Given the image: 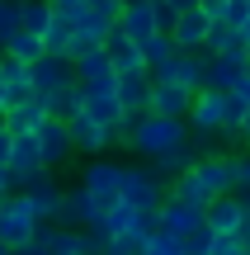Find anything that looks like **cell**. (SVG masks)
<instances>
[{"label":"cell","mask_w":250,"mask_h":255,"mask_svg":"<svg viewBox=\"0 0 250 255\" xmlns=\"http://www.w3.org/2000/svg\"><path fill=\"white\" fill-rule=\"evenodd\" d=\"M123 142H128L137 156H156V151H170V146H184L189 142V123L175 119V114H151V109H142L137 119H132V128H128Z\"/></svg>","instance_id":"1"},{"label":"cell","mask_w":250,"mask_h":255,"mask_svg":"<svg viewBox=\"0 0 250 255\" xmlns=\"http://www.w3.org/2000/svg\"><path fill=\"white\" fill-rule=\"evenodd\" d=\"M28 81H33V95L43 100L47 114H66V90L76 85V66L57 52H43L38 62H28Z\"/></svg>","instance_id":"2"},{"label":"cell","mask_w":250,"mask_h":255,"mask_svg":"<svg viewBox=\"0 0 250 255\" xmlns=\"http://www.w3.org/2000/svg\"><path fill=\"white\" fill-rule=\"evenodd\" d=\"M62 119H66V132H71V146H76L81 156H104L113 142H118V137H113V128L99 123L90 109H81V104H76V109H66Z\"/></svg>","instance_id":"3"},{"label":"cell","mask_w":250,"mask_h":255,"mask_svg":"<svg viewBox=\"0 0 250 255\" xmlns=\"http://www.w3.org/2000/svg\"><path fill=\"white\" fill-rule=\"evenodd\" d=\"M184 123L194 128L198 137H222V123H227V90H217V85H203V90H194Z\"/></svg>","instance_id":"4"},{"label":"cell","mask_w":250,"mask_h":255,"mask_svg":"<svg viewBox=\"0 0 250 255\" xmlns=\"http://www.w3.org/2000/svg\"><path fill=\"white\" fill-rule=\"evenodd\" d=\"M33 232H38L33 208L24 203V194H19V189H9L5 199H0V246H5V251H19Z\"/></svg>","instance_id":"5"},{"label":"cell","mask_w":250,"mask_h":255,"mask_svg":"<svg viewBox=\"0 0 250 255\" xmlns=\"http://www.w3.org/2000/svg\"><path fill=\"white\" fill-rule=\"evenodd\" d=\"M81 184L90 189L94 208H109V203L123 199V165H118V161H104V156H94V161L81 170Z\"/></svg>","instance_id":"6"},{"label":"cell","mask_w":250,"mask_h":255,"mask_svg":"<svg viewBox=\"0 0 250 255\" xmlns=\"http://www.w3.org/2000/svg\"><path fill=\"white\" fill-rule=\"evenodd\" d=\"M19 194H24V203L33 208L38 222H57V208H62V184L52 180V170H33L24 184H19Z\"/></svg>","instance_id":"7"},{"label":"cell","mask_w":250,"mask_h":255,"mask_svg":"<svg viewBox=\"0 0 250 255\" xmlns=\"http://www.w3.org/2000/svg\"><path fill=\"white\" fill-rule=\"evenodd\" d=\"M33 137H38V156H43L47 170H57V165H66V161L76 156L71 132H66V119H62V114H47V119L33 128Z\"/></svg>","instance_id":"8"},{"label":"cell","mask_w":250,"mask_h":255,"mask_svg":"<svg viewBox=\"0 0 250 255\" xmlns=\"http://www.w3.org/2000/svg\"><path fill=\"white\" fill-rule=\"evenodd\" d=\"M123 199L137 203V208H161L166 180H161L151 165H123Z\"/></svg>","instance_id":"9"},{"label":"cell","mask_w":250,"mask_h":255,"mask_svg":"<svg viewBox=\"0 0 250 255\" xmlns=\"http://www.w3.org/2000/svg\"><path fill=\"white\" fill-rule=\"evenodd\" d=\"M5 170H9V184H24L33 170H43V156H38V137L33 132H9V161H5Z\"/></svg>","instance_id":"10"},{"label":"cell","mask_w":250,"mask_h":255,"mask_svg":"<svg viewBox=\"0 0 250 255\" xmlns=\"http://www.w3.org/2000/svg\"><path fill=\"white\" fill-rule=\"evenodd\" d=\"M81 109H90L99 123L118 128L128 119V109L118 104V95H113V81H94V85H81Z\"/></svg>","instance_id":"11"},{"label":"cell","mask_w":250,"mask_h":255,"mask_svg":"<svg viewBox=\"0 0 250 255\" xmlns=\"http://www.w3.org/2000/svg\"><path fill=\"white\" fill-rule=\"evenodd\" d=\"M94 218H99V208H94L90 189H85L81 180H76L71 189H62V208H57V222H62V227H90Z\"/></svg>","instance_id":"12"},{"label":"cell","mask_w":250,"mask_h":255,"mask_svg":"<svg viewBox=\"0 0 250 255\" xmlns=\"http://www.w3.org/2000/svg\"><path fill=\"white\" fill-rule=\"evenodd\" d=\"M189 100H194L189 85H179V81H156V76H151V100H147L151 114H175V119H184V114H189Z\"/></svg>","instance_id":"13"},{"label":"cell","mask_w":250,"mask_h":255,"mask_svg":"<svg viewBox=\"0 0 250 255\" xmlns=\"http://www.w3.org/2000/svg\"><path fill=\"white\" fill-rule=\"evenodd\" d=\"M208 28H213V19H208L198 5H189V9H179V14H175L170 38H175V47H203L208 43Z\"/></svg>","instance_id":"14"},{"label":"cell","mask_w":250,"mask_h":255,"mask_svg":"<svg viewBox=\"0 0 250 255\" xmlns=\"http://www.w3.org/2000/svg\"><path fill=\"white\" fill-rule=\"evenodd\" d=\"M113 95H118V104L128 114H142L151 100V71H123L113 76Z\"/></svg>","instance_id":"15"},{"label":"cell","mask_w":250,"mask_h":255,"mask_svg":"<svg viewBox=\"0 0 250 255\" xmlns=\"http://www.w3.org/2000/svg\"><path fill=\"white\" fill-rule=\"evenodd\" d=\"M113 28H118L128 43H142V38L156 33V14H151V0H142V5H123L118 19H113Z\"/></svg>","instance_id":"16"},{"label":"cell","mask_w":250,"mask_h":255,"mask_svg":"<svg viewBox=\"0 0 250 255\" xmlns=\"http://www.w3.org/2000/svg\"><path fill=\"white\" fill-rule=\"evenodd\" d=\"M104 52H109V62H113V76H123V71H147V62H142V47L128 43L118 28H109V38H104Z\"/></svg>","instance_id":"17"},{"label":"cell","mask_w":250,"mask_h":255,"mask_svg":"<svg viewBox=\"0 0 250 255\" xmlns=\"http://www.w3.org/2000/svg\"><path fill=\"white\" fill-rule=\"evenodd\" d=\"M66 62L76 66V81H81V85L113 81V62H109V52H104V43H99V47H90V52H81V57H66Z\"/></svg>","instance_id":"18"},{"label":"cell","mask_w":250,"mask_h":255,"mask_svg":"<svg viewBox=\"0 0 250 255\" xmlns=\"http://www.w3.org/2000/svg\"><path fill=\"white\" fill-rule=\"evenodd\" d=\"M0 81H5L9 104H19V100H28V95H33V81H28V62H19V57H5V52H0ZM9 104H5V109H9Z\"/></svg>","instance_id":"19"},{"label":"cell","mask_w":250,"mask_h":255,"mask_svg":"<svg viewBox=\"0 0 250 255\" xmlns=\"http://www.w3.org/2000/svg\"><path fill=\"white\" fill-rule=\"evenodd\" d=\"M0 119H5V128H9V132H33V128L47 119V109H43V100H38V95H28V100L9 104Z\"/></svg>","instance_id":"20"},{"label":"cell","mask_w":250,"mask_h":255,"mask_svg":"<svg viewBox=\"0 0 250 255\" xmlns=\"http://www.w3.org/2000/svg\"><path fill=\"white\" fill-rule=\"evenodd\" d=\"M246 57H232V52H213L208 57V85H217V90H232V81L246 71Z\"/></svg>","instance_id":"21"},{"label":"cell","mask_w":250,"mask_h":255,"mask_svg":"<svg viewBox=\"0 0 250 255\" xmlns=\"http://www.w3.org/2000/svg\"><path fill=\"white\" fill-rule=\"evenodd\" d=\"M194 156H198V151L184 142V146H170V151H156V156H147V165L161 175V180H175V175L184 170V165H194Z\"/></svg>","instance_id":"22"},{"label":"cell","mask_w":250,"mask_h":255,"mask_svg":"<svg viewBox=\"0 0 250 255\" xmlns=\"http://www.w3.org/2000/svg\"><path fill=\"white\" fill-rule=\"evenodd\" d=\"M0 52L19 57V62H38V57H43V33H33V28H14V33L0 43Z\"/></svg>","instance_id":"23"},{"label":"cell","mask_w":250,"mask_h":255,"mask_svg":"<svg viewBox=\"0 0 250 255\" xmlns=\"http://www.w3.org/2000/svg\"><path fill=\"white\" fill-rule=\"evenodd\" d=\"M137 47H142V62H147V71H156L161 62H170V57H175V38H170L166 28H156L151 38H142Z\"/></svg>","instance_id":"24"},{"label":"cell","mask_w":250,"mask_h":255,"mask_svg":"<svg viewBox=\"0 0 250 255\" xmlns=\"http://www.w3.org/2000/svg\"><path fill=\"white\" fill-rule=\"evenodd\" d=\"M66 43H71V19H66L62 9H52V19H47V28H43V52L66 57Z\"/></svg>","instance_id":"25"},{"label":"cell","mask_w":250,"mask_h":255,"mask_svg":"<svg viewBox=\"0 0 250 255\" xmlns=\"http://www.w3.org/2000/svg\"><path fill=\"white\" fill-rule=\"evenodd\" d=\"M142 255H184V237H175L166 227H151L147 241H142Z\"/></svg>","instance_id":"26"},{"label":"cell","mask_w":250,"mask_h":255,"mask_svg":"<svg viewBox=\"0 0 250 255\" xmlns=\"http://www.w3.org/2000/svg\"><path fill=\"white\" fill-rule=\"evenodd\" d=\"M232 189L236 194H250V151L232 156Z\"/></svg>","instance_id":"27"},{"label":"cell","mask_w":250,"mask_h":255,"mask_svg":"<svg viewBox=\"0 0 250 255\" xmlns=\"http://www.w3.org/2000/svg\"><path fill=\"white\" fill-rule=\"evenodd\" d=\"M19 28V0H0V43Z\"/></svg>","instance_id":"28"},{"label":"cell","mask_w":250,"mask_h":255,"mask_svg":"<svg viewBox=\"0 0 250 255\" xmlns=\"http://www.w3.org/2000/svg\"><path fill=\"white\" fill-rule=\"evenodd\" d=\"M85 5H90L104 24H113V19H118V9H123V0H85Z\"/></svg>","instance_id":"29"},{"label":"cell","mask_w":250,"mask_h":255,"mask_svg":"<svg viewBox=\"0 0 250 255\" xmlns=\"http://www.w3.org/2000/svg\"><path fill=\"white\" fill-rule=\"evenodd\" d=\"M236 137L250 146V104H246V114H241V128H236Z\"/></svg>","instance_id":"30"},{"label":"cell","mask_w":250,"mask_h":255,"mask_svg":"<svg viewBox=\"0 0 250 255\" xmlns=\"http://www.w3.org/2000/svg\"><path fill=\"white\" fill-rule=\"evenodd\" d=\"M9 189H14V184H9V170H5V165H0V199H5Z\"/></svg>","instance_id":"31"},{"label":"cell","mask_w":250,"mask_h":255,"mask_svg":"<svg viewBox=\"0 0 250 255\" xmlns=\"http://www.w3.org/2000/svg\"><path fill=\"white\" fill-rule=\"evenodd\" d=\"M47 5H52V9H76L81 0H47Z\"/></svg>","instance_id":"32"},{"label":"cell","mask_w":250,"mask_h":255,"mask_svg":"<svg viewBox=\"0 0 250 255\" xmlns=\"http://www.w3.org/2000/svg\"><path fill=\"white\" fill-rule=\"evenodd\" d=\"M166 5H170V9H175V14H179V9H189V5H198V0H166Z\"/></svg>","instance_id":"33"},{"label":"cell","mask_w":250,"mask_h":255,"mask_svg":"<svg viewBox=\"0 0 250 255\" xmlns=\"http://www.w3.org/2000/svg\"><path fill=\"white\" fill-rule=\"evenodd\" d=\"M236 28H241V38L250 43V14H246V19H241V24H236Z\"/></svg>","instance_id":"34"},{"label":"cell","mask_w":250,"mask_h":255,"mask_svg":"<svg viewBox=\"0 0 250 255\" xmlns=\"http://www.w3.org/2000/svg\"><path fill=\"white\" fill-rule=\"evenodd\" d=\"M5 104H9V95H5V81H0V114H5Z\"/></svg>","instance_id":"35"},{"label":"cell","mask_w":250,"mask_h":255,"mask_svg":"<svg viewBox=\"0 0 250 255\" xmlns=\"http://www.w3.org/2000/svg\"><path fill=\"white\" fill-rule=\"evenodd\" d=\"M246 62H250V43H246Z\"/></svg>","instance_id":"36"},{"label":"cell","mask_w":250,"mask_h":255,"mask_svg":"<svg viewBox=\"0 0 250 255\" xmlns=\"http://www.w3.org/2000/svg\"><path fill=\"white\" fill-rule=\"evenodd\" d=\"M0 255H5V246H0Z\"/></svg>","instance_id":"37"}]
</instances>
